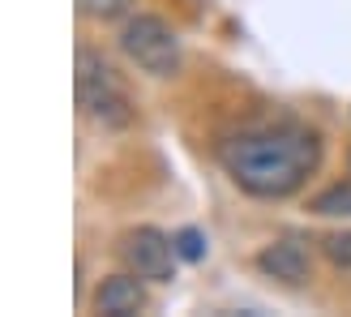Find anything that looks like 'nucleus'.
Instances as JSON below:
<instances>
[{"instance_id":"nucleus-1","label":"nucleus","mask_w":351,"mask_h":317,"mask_svg":"<svg viewBox=\"0 0 351 317\" xmlns=\"http://www.w3.org/2000/svg\"><path fill=\"white\" fill-rule=\"evenodd\" d=\"M219 163L240 193L257 202H283L300 193L322 167V137L295 120L257 125L227 137L219 146Z\"/></svg>"},{"instance_id":"nucleus-2","label":"nucleus","mask_w":351,"mask_h":317,"mask_svg":"<svg viewBox=\"0 0 351 317\" xmlns=\"http://www.w3.org/2000/svg\"><path fill=\"white\" fill-rule=\"evenodd\" d=\"M73 91H77V112L90 120L95 129H129L137 120L133 108V95L129 86L120 82V73L99 56L95 47H82L77 51V73H73Z\"/></svg>"},{"instance_id":"nucleus-3","label":"nucleus","mask_w":351,"mask_h":317,"mask_svg":"<svg viewBox=\"0 0 351 317\" xmlns=\"http://www.w3.org/2000/svg\"><path fill=\"white\" fill-rule=\"evenodd\" d=\"M120 51L129 56V64H137L150 78H176L184 64L180 34L154 13H137L120 26Z\"/></svg>"},{"instance_id":"nucleus-4","label":"nucleus","mask_w":351,"mask_h":317,"mask_svg":"<svg viewBox=\"0 0 351 317\" xmlns=\"http://www.w3.org/2000/svg\"><path fill=\"white\" fill-rule=\"evenodd\" d=\"M120 257L133 274H142L146 283H171L176 279V240L159 227H133L120 236Z\"/></svg>"},{"instance_id":"nucleus-5","label":"nucleus","mask_w":351,"mask_h":317,"mask_svg":"<svg viewBox=\"0 0 351 317\" xmlns=\"http://www.w3.org/2000/svg\"><path fill=\"white\" fill-rule=\"evenodd\" d=\"M257 270L270 274V279H278V283H291V287L308 283V279H313V253H308L304 236L291 232V236L270 240L266 249L257 253Z\"/></svg>"},{"instance_id":"nucleus-6","label":"nucleus","mask_w":351,"mask_h":317,"mask_svg":"<svg viewBox=\"0 0 351 317\" xmlns=\"http://www.w3.org/2000/svg\"><path fill=\"white\" fill-rule=\"evenodd\" d=\"M146 279L142 274H133V270H125V274H108L99 283V292H95V313H103V317H137L146 309Z\"/></svg>"},{"instance_id":"nucleus-7","label":"nucleus","mask_w":351,"mask_h":317,"mask_svg":"<svg viewBox=\"0 0 351 317\" xmlns=\"http://www.w3.org/2000/svg\"><path fill=\"white\" fill-rule=\"evenodd\" d=\"M313 215L322 219H335V215H351V180H339V185H326L317 198L308 202Z\"/></svg>"},{"instance_id":"nucleus-8","label":"nucleus","mask_w":351,"mask_h":317,"mask_svg":"<svg viewBox=\"0 0 351 317\" xmlns=\"http://www.w3.org/2000/svg\"><path fill=\"white\" fill-rule=\"evenodd\" d=\"M133 0H77V13L82 17H95V22H116V17L129 13Z\"/></svg>"},{"instance_id":"nucleus-9","label":"nucleus","mask_w":351,"mask_h":317,"mask_svg":"<svg viewBox=\"0 0 351 317\" xmlns=\"http://www.w3.org/2000/svg\"><path fill=\"white\" fill-rule=\"evenodd\" d=\"M171 240H176V253H180V261H202V257H206V236L197 232V227H180Z\"/></svg>"},{"instance_id":"nucleus-10","label":"nucleus","mask_w":351,"mask_h":317,"mask_svg":"<svg viewBox=\"0 0 351 317\" xmlns=\"http://www.w3.org/2000/svg\"><path fill=\"white\" fill-rule=\"evenodd\" d=\"M322 253L335 261L339 270H351V232H335V236H326V240H322Z\"/></svg>"}]
</instances>
